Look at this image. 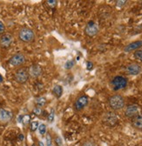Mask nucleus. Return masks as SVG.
<instances>
[{"label":"nucleus","mask_w":142,"mask_h":146,"mask_svg":"<svg viewBox=\"0 0 142 146\" xmlns=\"http://www.w3.org/2000/svg\"><path fill=\"white\" fill-rule=\"evenodd\" d=\"M99 31V28L97 23L91 21L88 23L85 27V33L87 36H90V38H93L95 36Z\"/></svg>","instance_id":"nucleus-7"},{"label":"nucleus","mask_w":142,"mask_h":146,"mask_svg":"<svg viewBox=\"0 0 142 146\" xmlns=\"http://www.w3.org/2000/svg\"><path fill=\"white\" fill-rule=\"evenodd\" d=\"M104 123H106L107 125H110V126H113L117 123L118 122V117L116 116L115 113L113 112H106L104 116Z\"/></svg>","instance_id":"nucleus-12"},{"label":"nucleus","mask_w":142,"mask_h":146,"mask_svg":"<svg viewBox=\"0 0 142 146\" xmlns=\"http://www.w3.org/2000/svg\"><path fill=\"white\" fill-rule=\"evenodd\" d=\"M74 64H75L74 60H68V61H66L65 64V69H66V70H71V69H72V68L74 66Z\"/></svg>","instance_id":"nucleus-22"},{"label":"nucleus","mask_w":142,"mask_h":146,"mask_svg":"<svg viewBox=\"0 0 142 146\" xmlns=\"http://www.w3.org/2000/svg\"><path fill=\"white\" fill-rule=\"evenodd\" d=\"M19 139L20 140H24V135L23 134H20L19 135Z\"/></svg>","instance_id":"nucleus-32"},{"label":"nucleus","mask_w":142,"mask_h":146,"mask_svg":"<svg viewBox=\"0 0 142 146\" xmlns=\"http://www.w3.org/2000/svg\"><path fill=\"white\" fill-rule=\"evenodd\" d=\"M38 145H39V146H45V144H44V143H43L42 141H39Z\"/></svg>","instance_id":"nucleus-31"},{"label":"nucleus","mask_w":142,"mask_h":146,"mask_svg":"<svg viewBox=\"0 0 142 146\" xmlns=\"http://www.w3.org/2000/svg\"><path fill=\"white\" fill-rule=\"evenodd\" d=\"M13 42V36L11 33H5L0 36V47L8 49Z\"/></svg>","instance_id":"nucleus-8"},{"label":"nucleus","mask_w":142,"mask_h":146,"mask_svg":"<svg viewBox=\"0 0 142 146\" xmlns=\"http://www.w3.org/2000/svg\"><path fill=\"white\" fill-rule=\"evenodd\" d=\"M141 71H142V67L138 63H131L125 67V72L130 76H137L140 74Z\"/></svg>","instance_id":"nucleus-6"},{"label":"nucleus","mask_w":142,"mask_h":146,"mask_svg":"<svg viewBox=\"0 0 142 146\" xmlns=\"http://www.w3.org/2000/svg\"><path fill=\"white\" fill-rule=\"evenodd\" d=\"M39 123L38 121H31L30 123V130H31V131L35 132L39 129Z\"/></svg>","instance_id":"nucleus-18"},{"label":"nucleus","mask_w":142,"mask_h":146,"mask_svg":"<svg viewBox=\"0 0 142 146\" xmlns=\"http://www.w3.org/2000/svg\"><path fill=\"white\" fill-rule=\"evenodd\" d=\"M50 6H51V7H54V6H56L57 5V1L56 0H48V1L46 2Z\"/></svg>","instance_id":"nucleus-30"},{"label":"nucleus","mask_w":142,"mask_h":146,"mask_svg":"<svg viewBox=\"0 0 142 146\" xmlns=\"http://www.w3.org/2000/svg\"><path fill=\"white\" fill-rule=\"evenodd\" d=\"M54 118H55V111H54V109L52 108L47 116V120L50 123H53V121H54Z\"/></svg>","instance_id":"nucleus-20"},{"label":"nucleus","mask_w":142,"mask_h":146,"mask_svg":"<svg viewBox=\"0 0 142 146\" xmlns=\"http://www.w3.org/2000/svg\"><path fill=\"white\" fill-rule=\"evenodd\" d=\"M33 113L36 116H40L42 114V109L40 107H35L33 109Z\"/></svg>","instance_id":"nucleus-26"},{"label":"nucleus","mask_w":142,"mask_h":146,"mask_svg":"<svg viewBox=\"0 0 142 146\" xmlns=\"http://www.w3.org/2000/svg\"><path fill=\"white\" fill-rule=\"evenodd\" d=\"M127 3V1H126V0H119V1H116V5L118 7H123L126 5Z\"/></svg>","instance_id":"nucleus-29"},{"label":"nucleus","mask_w":142,"mask_h":146,"mask_svg":"<svg viewBox=\"0 0 142 146\" xmlns=\"http://www.w3.org/2000/svg\"><path fill=\"white\" fill-rule=\"evenodd\" d=\"M63 87L61 85H55L52 89V93L57 98H60L62 94H63Z\"/></svg>","instance_id":"nucleus-16"},{"label":"nucleus","mask_w":142,"mask_h":146,"mask_svg":"<svg viewBox=\"0 0 142 146\" xmlns=\"http://www.w3.org/2000/svg\"><path fill=\"white\" fill-rule=\"evenodd\" d=\"M30 122H31V117H30L29 115H25V116L22 117V121H21V123H22L24 125H26V124L30 123Z\"/></svg>","instance_id":"nucleus-23"},{"label":"nucleus","mask_w":142,"mask_h":146,"mask_svg":"<svg viewBox=\"0 0 142 146\" xmlns=\"http://www.w3.org/2000/svg\"><path fill=\"white\" fill-rule=\"evenodd\" d=\"M12 118V113L5 109H0V121L8 122Z\"/></svg>","instance_id":"nucleus-14"},{"label":"nucleus","mask_w":142,"mask_h":146,"mask_svg":"<svg viewBox=\"0 0 142 146\" xmlns=\"http://www.w3.org/2000/svg\"><path fill=\"white\" fill-rule=\"evenodd\" d=\"M19 38L24 43H31L35 39V33L31 29L24 27L19 31Z\"/></svg>","instance_id":"nucleus-2"},{"label":"nucleus","mask_w":142,"mask_h":146,"mask_svg":"<svg viewBox=\"0 0 142 146\" xmlns=\"http://www.w3.org/2000/svg\"><path fill=\"white\" fill-rule=\"evenodd\" d=\"M5 33V25L2 21H0V36Z\"/></svg>","instance_id":"nucleus-28"},{"label":"nucleus","mask_w":142,"mask_h":146,"mask_svg":"<svg viewBox=\"0 0 142 146\" xmlns=\"http://www.w3.org/2000/svg\"><path fill=\"white\" fill-rule=\"evenodd\" d=\"M54 142H55V144L57 146H64V143H63V140L60 137H56L55 139H54Z\"/></svg>","instance_id":"nucleus-25"},{"label":"nucleus","mask_w":142,"mask_h":146,"mask_svg":"<svg viewBox=\"0 0 142 146\" xmlns=\"http://www.w3.org/2000/svg\"><path fill=\"white\" fill-rule=\"evenodd\" d=\"M81 146H96L95 143L93 141H91V140H88V141H85L84 142Z\"/></svg>","instance_id":"nucleus-27"},{"label":"nucleus","mask_w":142,"mask_h":146,"mask_svg":"<svg viewBox=\"0 0 142 146\" xmlns=\"http://www.w3.org/2000/svg\"><path fill=\"white\" fill-rule=\"evenodd\" d=\"M88 103H89V98H88L87 96H80L76 99L74 103V109L77 111H80L87 106Z\"/></svg>","instance_id":"nucleus-9"},{"label":"nucleus","mask_w":142,"mask_h":146,"mask_svg":"<svg viewBox=\"0 0 142 146\" xmlns=\"http://www.w3.org/2000/svg\"><path fill=\"white\" fill-rule=\"evenodd\" d=\"M133 57L137 61L142 63V50L139 49L138 50H135L134 53H133Z\"/></svg>","instance_id":"nucleus-19"},{"label":"nucleus","mask_w":142,"mask_h":146,"mask_svg":"<svg viewBox=\"0 0 142 146\" xmlns=\"http://www.w3.org/2000/svg\"><path fill=\"white\" fill-rule=\"evenodd\" d=\"M132 125L137 130H142V115H137L132 120Z\"/></svg>","instance_id":"nucleus-15"},{"label":"nucleus","mask_w":142,"mask_h":146,"mask_svg":"<svg viewBox=\"0 0 142 146\" xmlns=\"http://www.w3.org/2000/svg\"><path fill=\"white\" fill-rule=\"evenodd\" d=\"M45 142H46V146H52V139H51V137L49 133L46 134Z\"/></svg>","instance_id":"nucleus-24"},{"label":"nucleus","mask_w":142,"mask_h":146,"mask_svg":"<svg viewBox=\"0 0 142 146\" xmlns=\"http://www.w3.org/2000/svg\"><path fill=\"white\" fill-rule=\"evenodd\" d=\"M26 61V58L23 53H17L14 54L13 56L9 59V64L13 67L20 66L24 64Z\"/></svg>","instance_id":"nucleus-5"},{"label":"nucleus","mask_w":142,"mask_h":146,"mask_svg":"<svg viewBox=\"0 0 142 146\" xmlns=\"http://www.w3.org/2000/svg\"><path fill=\"white\" fill-rule=\"evenodd\" d=\"M139 107L137 104H130L127 106L125 110V116L128 118H133L137 115H139Z\"/></svg>","instance_id":"nucleus-11"},{"label":"nucleus","mask_w":142,"mask_h":146,"mask_svg":"<svg viewBox=\"0 0 142 146\" xmlns=\"http://www.w3.org/2000/svg\"><path fill=\"white\" fill-rule=\"evenodd\" d=\"M14 79L17 83H19L20 84H25L29 79L28 69L25 67H21L19 69H17L14 74Z\"/></svg>","instance_id":"nucleus-3"},{"label":"nucleus","mask_w":142,"mask_h":146,"mask_svg":"<svg viewBox=\"0 0 142 146\" xmlns=\"http://www.w3.org/2000/svg\"><path fill=\"white\" fill-rule=\"evenodd\" d=\"M28 73H29V77L32 78H38L42 75L43 70L39 64H31L28 68Z\"/></svg>","instance_id":"nucleus-10"},{"label":"nucleus","mask_w":142,"mask_h":146,"mask_svg":"<svg viewBox=\"0 0 142 146\" xmlns=\"http://www.w3.org/2000/svg\"><path fill=\"white\" fill-rule=\"evenodd\" d=\"M88 65H89V70L92 69V65H93V64H92L91 63H87V66H88Z\"/></svg>","instance_id":"nucleus-33"},{"label":"nucleus","mask_w":142,"mask_h":146,"mask_svg":"<svg viewBox=\"0 0 142 146\" xmlns=\"http://www.w3.org/2000/svg\"><path fill=\"white\" fill-rule=\"evenodd\" d=\"M39 134L41 136H45L46 134V125L45 123H40L39 126V129H38Z\"/></svg>","instance_id":"nucleus-21"},{"label":"nucleus","mask_w":142,"mask_h":146,"mask_svg":"<svg viewBox=\"0 0 142 146\" xmlns=\"http://www.w3.org/2000/svg\"><path fill=\"white\" fill-rule=\"evenodd\" d=\"M141 47H142V40H137V41H133V42L128 44L127 45H126L124 47V51L127 53H130L132 51L139 50Z\"/></svg>","instance_id":"nucleus-13"},{"label":"nucleus","mask_w":142,"mask_h":146,"mask_svg":"<svg viewBox=\"0 0 142 146\" xmlns=\"http://www.w3.org/2000/svg\"><path fill=\"white\" fill-rule=\"evenodd\" d=\"M111 84L114 90H123L127 86V79L123 76H116L113 78Z\"/></svg>","instance_id":"nucleus-4"},{"label":"nucleus","mask_w":142,"mask_h":146,"mask_svg":"<svg viewBox=\"0 0 142 146\" xmlns=\"http://www.w3.org/2000/svg\"><path fill=\"white\" fill-rule=\"evenodd\" d=\"M46 98H44V97H39V98H37L36 99H35V104H36L37 107H43L46 104Z\"/></svg>","instance_id":"nucleus-17"},{"label":"nucleus","mask_w":142,"mask_h":146,"mask_svg":"<svg viewBox=\"0 0 142 146\" xmlns=\"http://www.w3.org/2000/svg\"><path fill=\"white\" fill-rule=\"evenodd\" d=\"M108 104L113 111H120V110H122L125 107L126 101H125V98L121 95L115 94L109 98Z\"/></svg>","instance_id":"nucleus-1"},{"label":"nucleus","mask_w":142,"mask_h":146,"mask_svg":"<svg viewBox=\"0 0 142 146\" xmlns=\"http://www.w3.org/2000/svg\"><path fill=\"white\" fill-rule=\"evenodd\" d=\"M3 82V77L0 75V83H2Z\"/></svg>","instance_id":"nucleus-34"}]
</instances>
